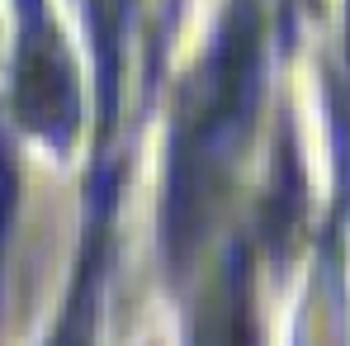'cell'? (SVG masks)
Masks as SVG:
<instances>
[{"label":"cell","instance_id":"obj_3","mask_svg":"<svg viewBox=\"0 0 350 346\" xmlns=\"http://www.w3.org/2000/svg\"><path fill=\"white\" fill-rule=\"evenodd\" d=\"M303 219V171H298V152L293 138H280V162H275V180L260 209V223H270V237H289L293 223Z\"/></svg>","mask_w":350,"mask_h":346},{"label":"cell","instance_id":"obj_1","mask_svg":"<svg viewBox=\"0 0 350 346\" xmlns=\"http://www.w3.org/2000/svg\"><path fill=\"white\" fill-rule=\"evenodd\" d=\"M265 86V14L260 0H228L208 53L189 66L175 95L166 185H161V242L171 266H189L218 223Z\"/></svg>","mask_w":350,"mask_h":346},{"label":"cell","instance_id":"obj_5","mask_svg":"<svg viewBox=\"0 0 350 346\" xmlns=\"http://www.w3.org/2000/svg\"><path fill=\"white\" fill-rule=\"evenodd\" d=\"M19 214V166H14V147L0 133V247L10 237V223Z\"/></svg>","mask_w":350,"mask_h":346},{"label":"cell","instance_id":"obj_4","mask_svg":"<svg viewBox=\"0 0 350 346\" xmlns=\"http://www.w3.org/2000/svg\"><path fill=\"white\" fill-rule=\"evenodd\" d=\"M341 86L332 90V119H336V147H341V175H346V195H350V0H346V34H341Z\"/></svg>","mask_w":350,"mask_h":346},{"label":"cell","instance_id":"obj_2","mask_svg":"<svg viewBox=\"0 0 350 346\" xmlns=\"http://www.w3.org/2000/svg\"><path fill=\"white\" fill-rule=\"evenodd\" d=\"M14 14L19 19H14V58H10V114L29 138L71 152L81 133V81L66 38L57 34L53 5L14 0Z\"/></svg>","mask_w":350,"mask_h":346}]
</instances>
